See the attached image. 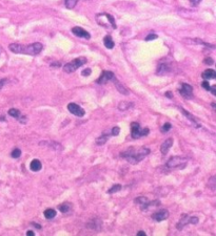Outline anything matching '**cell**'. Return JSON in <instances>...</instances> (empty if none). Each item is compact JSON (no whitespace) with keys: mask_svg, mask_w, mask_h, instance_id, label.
<instances>
[{"mask_svg":"<svg viewBox=\"0 0 216 236\" xmlns=\"http://www.w3.org/2000/svg\"><path fill=\"white\" fill-rule=\"evenodd\" d=\"M150 154V149L146 147H140V148H136V147H130L126 151H124L120 156L127 159L130 164H137L141 162L147 155Z\"/></svg>","mask_w":216,"mask_h":236,"instance_id":"6da1fadb","label":"cell"},{"mask_svg":"<svg viewBox=\"0 0 216 236\" xmlns=\"http://www.w3.org/2000/svg\"><path fill=\"white\" fill-rule=\"evenodd\" d=\"M9 48L11 51L15 54H26V55L36 56L41 53L43 48V45L39 42H35L30 45H21L18 43H12L9 45Z\"/></svg>","mask_w":216,"mask_h":236,"instance_id":"7a4b0ae2","label":"cell"},{"mask_svg":"<svg viewBox=\"0 0 216 236\" xmlns=\"http://www.w3.org/2000/svg\"><path fill=\"white\" fill-rule=\"evenodd\" d=\"M85 63H87V58H84V57L76 58L73 61H71V62L67 63V64L65 65V67H63V70H65L67 73H74L80 67V66H82L83 64H85Z\"/></svg>","mask_w":216,"mask_h":236,"instance_id":"3957f363","label":"cell"},{"mask_svg":"<svg viewBox=\"0 0 216 236\" xmlns=\"http://www.w3.org/2000/svg\"><path fill=\"white\" fill-rule=\"evenodd\" d=\"M150 132L149 128H140V125L138 124L137 122H133L131 123V136L133 139H140L142 137L148 136Z\"/></svg>","mask_w":216,"mask_h":236,"instance_id":"277c9868","label":"cell"},{"mask_svg":"<svg viewBox=\"0 0 216 236\" xmlns=\"http://www.w3.org/2000/svg\"><path fill=\"white\" fill-rule=\"evenodd\" d=\"M166 166L169 169H174V168H179L183 169L187 166V159L181 156H172L168 162H167Z\"/></svg>","mask_w":216,"mask_h":236,"instance_id":"5b68a950","label":"cell"},{"mask_svg":"<svg viewBox=\"0 0 216 236\" xmlns=\"http://www.w3.org/2000/svg\"><path fill=\"white\" fill-rule=\"evenodd\" d=\"M198 223V217L183 214L181 216L180 220L178 222L176 227H177V230H183V228L185 227L186 225H188V223H193V225H195V223Z\"/></svg>","mask_w":216,"mask_h":236,"instance_id":"8992f818","label":"cell"},{"mask_svg":"<svg viewBox=\"0 0 216 236\" xmlns=\"http://www.w3.org/2000/svg\"><path fill=\"white\" fill-rule=\"evenodd\" d=\"M179 92L186 99H193V87L190 84L183 83L179 88Z\"/></svg>","mask_w":216,"mask_h":236,"instance_id":"52a82bcc","label":"cell"},{"mask_svg":"<svg viewBox=\"0 0 216 236\" xmlns=\"http://www.w3.org/2000/svg\"><path fill=\"white\" fill-rule=\"evenodd\" d=\"M68 109L71 114L76 115V117H83L85 114L84 109L80 107L79 105L75 104V103H70V104H68Z\"/></svg>","mask_w":216,"mask_h":236,"instance_id":"ba28073f","label":"cell"},{"mask_svg":"<svg viewBox=\"0 0 216 236\" xmlns=\"http://www.w3.org/2000/svg\"><path fill=\"white\" fill-rule=\"evenodd\" d=\"M169 211L168 210H160V211H158V212H155V213H153L152 214V219L154 220V222H163V220H166V219H168V217H169Z\"/></svg>","mask_w":216,"mask_h":236,"instance_id":"9c48e42d","label":"cell"},{"mask_svg":"<svg viewBox=\"0 0 216 236\" xmlns=\"http://www.w3.org/2000/svg\"><path fill=\"white\" fill-rule=\"evenodd\" d=\"M114 76L115 75L112 72H109V70H104V72H102V73L100 75V77L97 79L96 82L98 83V84H104V83L111 81Z\"/></svg>","mask_w":216,"mask_h":236,"instance_id":"30bf717a","label":"cell"},{"mask_svg":"<svg viewBox=\"0 0 216 236\" xmlns=\"http://www.w3.org/2000/svg\"><path fill=\"white\" fill-rule=\"evenodd\" d=\"M72 33L74 34L75 36L80 37V38H84V39H90L91 38L90 33H88L85 29L79 28V26H75V28H73Z\"/></svg>","mask_w":216,"mask_h":236,"instance_id":"8fae6325","label":"cell"},{"mask_svg":"<svg viewBox=\"0 0 216 236\" xmlns=\"http://www.w3.org/2000/svg\"><path fill=\"white\" fill-rule=\"evenodd\" d=\"M111 81H113V82H114L115 87L117 88V90H118L120 93H122V95H124V96H129V93H130L129 89H128V88H127L124 84H121V83H120L119 81L117 80L116 78H115V76L113 77V79H112Z\"/></svg>","mask_w":216,"mask_h":236,"instance_id":"7c38bea8","label":"cell"},{"mask_svg":"<svg viewBox=\"0 0 216 236\" xmlns=\"http://www.w3.org/2000/svg\"><path fill=\"white\" fill-rule=\"evenodd\" d=\"M172 145H173V139H168V140H166V141H164L163 143V145H161V147H160L161 154L166 155V154L169 152V149H170L171 147H172Z\"/></svg>","mask_w":216,"mask_h":236,"instance_id":"4fadbf2b","label":"cell"},{"mask_svg":"<svg viewBox=\"0 0 216 236\" xmlns=\"http://www.w3.org/2000/svg\"><path fill=\"white\" fill-rule=\"evenodd\" d=\"M30 168H31L32 171L37 172V171H39V170H41V168H42V164H41V162L39 161V159H33V161L31 162Z\"/></svg>","mask_w":216,"mask_h":236,"instance_id":"5bb4252c","label":"cell"},{"mask_svg":"<svg viewBox=\"0 0 216 236\" xmlns=\"http://www.w3.org/2000/svg\"><path fill=\"white\" fill-rule=\"evenodd\" d=\"M201 77L205 79V80H211V79H215L216 73H215V70H213V69H207V70H205V72L202 73Z\"/></svg>","mask_w":216,"mask_h":236,"instance_id":"9a60e30c","label":"cell"},{"mask_svg":"<svg viewBox=\"0 0 216 236\" xmlns=\"http://www.w3.org/2000/svg\"><path fill=\"white\" fill-rule=\"evenodd\" d=\"M104 46L109 50H112L114 47V41L113 39L111 38V36H105L104 38Z\"/></svg>","mask_w":216,"mask_h":236,"instance_id":"2e32d148","label":"cell"},{"mask_svg":"<svg viewBox=\"0 0 216 236\" xmlns=\"http://www.w3.org/2000/svg\"><path fill=\"white\" fill-rule=\"evenodd\" d=\"M43 214H45V218H48V219H52V218H54L56 216V210L55 209H52V208H49V209H46L45 212H43Z\"/></svg>","mask_w":216,"mask_h":236,"instance_id":"e0dca14e","label":"cell"},{"mask_svg":"<svg viewBox=\"0 0 216 236\" xmlns=\"http://www.w3.org/2000/svg\"><path fill=\"white\" fill-rule=\"evenodd\" d=\"M132 106H133V103H129V102H126V101H124V102H120L119 105H118V109L120 110V111H124V110H128L130 109Z\"/></svg>","mask_w":216,"mask_h":236,"instance_id":"ac0fdd59","label":"cell"},{"mask_svg":"<svg viewBox=\"0 0 216 236\" xmlns=\"http://www.w3.org/2000/svg\"><path fill=\"white\" fill-rule=\"evenodd\" d=\"M71 209H72V206H71V204H69V203H63L58 206V210H60V212H62V213H68Z\"/></svg>","mask_w":216,"mask_h":236,"instance_id":"d6986e66","label":"cell"},{"mask_svg":"<svg viewBox=\"0 0 216 236\" xmlns=\"http://www.w3.org/2000/svg\"><path fill=\"white\" fill-rule=\"evenodd\" d=\"M109 134H105V133H102L98 139L96 140V144L97 145H104V143H107V141L109 140Z\"/></svg>","mask_w":216,"mask_h":236,"instance_id":"ffe728a7","label":"cell"},{"mask_svg":"<svg viewBox=\"0 0 216 236\" xmlns=\"http://www.w3.org/2000/svg\"><path fill=\"white\" fill-rule=\"evenodd\" d=\"M9 114L13 118H16L17 120H18V118L21 115L20 111H19L18 109H16V108H11V109L9 110Z\"/></svg>","mask_w":216,"mask_h":236,"instance_id":"44dd1931","label":"cell"},{"mask_svg":"<svg viewBox=\"0 0 216 236\" xmlns=\"http://www.w3.org/2000/svg\"><path fill=\"white\" fill-rule=\"evenodd\" d=\"M78 0H65V7L69 9H73V7L76 6V4H77Z\"/></svg>","mask_w":216,"mask_h":236,"instance_id":"7402d4cb","label":"cell"},{"mask_svg":"<svg viewBox=\"0 0 216 236\" xmlns=\"http://www.w3.org/2000/svg\"><path fill=\"white\" fill-rule=\"evenodd\" d=\"M158 75H163V73H168V66L166 64H161L159 65V67L157 68V72H156Z\"/></svg>","mask_w":216,"mask_h":236,"instance_id":"603a6c76","label":"cell"},{"mask_svg":"<svg viewBox=\"0 0 216 236\" xmlns=\"http://www.w3.org/2000/svg\"><path fill=\"white\" fill-rule=\"evenodd\" d=\"M120 190H121V185H119V184H116V185H114L111 189H110V190H109V193H110V194H113V193L118 192V191H120Z\"/></svg>","mask_w":216,"mask_h":236,"instance_id":"cb8c5ba5","label":"cell"},{"mask_svg":"<svg viewBox=\"0 0 216 236\" xmlns=\"http://www.w3.org/2000/svg\"><path fill=\"white\" fill-rule=\"evenodd\" d=\"M11 155H12V157H14V159H18V157L21 155V150L20 149H18V148L14 149V150L12 151Z\"/></svg>","mask_w":216,"mask_h":236,"instance_id":"d4e9b609","label":"cell"},{"mask_svg":"<svg viewBox=\"0 0 216 236\" xmlns=\"http://www.w3.org/2000/svg\"><path fill=\"white\" fill-rule=\"evenodd\" d=\"M171 128H172V125L170 124V123H164L163 126L161 127V131H163V132H168Z\"/></svg>","mask_w":216,"mask_h":236,"instance_id":"484cf974","label":"cell"},{"mask_svg":"<svg viewBox=\"0 0 216 236\" xmlns=\"http://www.w3.org/2000/svg\"><path fill=\"white\" fill-rule=\"evenodd\" d=\"M119 132H120V128H119L118 126H115V127H113V128H112V130H111V134H112V136H114V137L118 136V134H119Z\"/></svg>","mask_w":216,"mask_h":236,"instance_id":"4316f807","label":"cell"},{"mask_svg":"<svg viewBox=\"0 0 216 236\" xmlns=\"http://www.w3.org/2000/svg\"><path fill=\"white\" fill-rule=\"evenodd\" d=\"M180 111L183 112V114H186L187 117H188V119H189V120H192L193 122H195V119H194V117H193V115H192V114H189V112H187L186 110L183 109V108H180Z\"/></svg>","mask_w":216,"mask_h":236,"instance_id":"83f0119b","label":"cell"},{"mask_svg":"<svg viewBox=\"0 0 216 236\" xmlns=\"http://www.w3.org/2000/svg\"><path fill=\"white\" fill-rule=\"evenodd\" d=\"M158 38V36L156 34H150L146 37V41H151V40H155V39Z\"/></svg>","mask_w":216,"mask_h":236,"instance_id":"f1b7e54d","label":"cell"},{"mask_svg":"<svg viewBox=\"0 0 216 236\" xmlns=\"http://www.w3.org/2000/svg\"><path fill=\"white\" fill-rule=\"evenodd\" d=\"M91 73H92V70H91L90 68H85L84 70H82L81 72V75L83 76V77H88V76H90Z\"/></svg>","mask_w":216,"mask_h":236,"instance_id":"f546056e","label":"cell"},{"mask_svg":"<svg viewBox=\"0 0 216 236\" xmlns=\"http://www.w3.org/2000/svg\"><path fill=\"white\" fill-rule=\"evenodd\" d=\"M201 86H202V87L205 88L206 90H210V87H211V86H210V84H209L208 81H203V82L201 83Z\"/></svg>","mask_w":216,"mask_h":236,"instance_id":"4dcf8cb0","label":"cell"},{"mask_svg":"<svg viewBox=\"0 0 216 236\" xmlns=\"http://www.w3.org/2000/svg\"><path fill=\"white\" fill-rule=\"evenodd\" d=\"M203 62H205V64H208V65H212L213 63H214V62H213V59L212 58H206Z\"/></svg>","mask_w":216,"mask_h":236,"instance_id":"1f68e13d","label":"cell"},{"mask_svg":"<svg viewBox=\"0 0 216 236\" xmlns=\"http://www.w3.org/2000/svg\"><path fill=\"white\" fill-rule=\"evenodd\" d=\"M201 1H202V0H190V3L192 4L193 6H197Z\"/></svg>","mask_w":216,"mask_h":236,"instance_id":"d6a6232c","label":"cell"},{"mask_svg":"<svg viewBox=\"0 0 216 236\" xmlns=\"http://www.w3.org/2000/svg\"><path fill=\"white\" fill-rule=\"evenodd\" d=\"M6 83V79H0V89L4 86V84Z\"/></svg>","mask_w":216,"mask_h":236,"instance_id":"836d02e7","label":"cell"},{"mask_svg":"<svg viewBox=\"0 0 216 236\" xmlns=\"http://www.w3.org/2000/svg\"><path fill=\"white\" fill-rule=\"evenodd\" d=\"M210 92H212V95H216V87L215 86H212V87H210Z\"/></svg>","mask_w":216,"mask_h":236,"instance_id":"e575fe53","label":"cell"},{"mask_svg":"<svg viewBox=\"0 0 216 236\" xmlns=\"http://www.w3.org/2000/svg\"><path fill=\"white\" fill-rule=\"evenodd\" d=\"M137 235L138 236H146V232L144 231H139V232H137Z\"/></svg>","mask_w":216,"mask_h":236,"instance_id":"d590c367","label":"cell"},{"mask_svg":"<svg viewBox=\"0 0 216 236\" xmlns=\"http://www.w3.org/2000/svg\"><path fill=\"white\" fill-rule=\"evenodd\" d=\"M26 235H29V236H34V235H35V233H34L33 231L29 230L28 232H26Z\"/></svg>","mask_w":216,"mask_h":236,"instance_id":"8d00e7d4","label":"cell"},{"mask_svg":"<svg viewBox=\"0 0 216 236\" xmlns=\"http://www.w3.org/2000/svg\"><path fill=\"white\" fill-rule=\"evenodd\" d=\"M32 225L35 226V228H37V229H41V226L40 225H37V223H32Z\"/></svg>","mask_w":216,"mask_h":236,"instance_id":"74e56055","label":"cell"},{"mask_svg":"<svg viewBox=\"0 0 216 236\" xmlns=\"http://www.w3.org/2000/svg\"><path fill=\"white\" fill-rule=\"evenodd\" d=\"M166 96H167L168 98H172V93H171V92H166Z\"/></svg>","mask_w":216,"mask_h":236,"instance_id":"f35d334b","label":"cell"}]
</instances>
